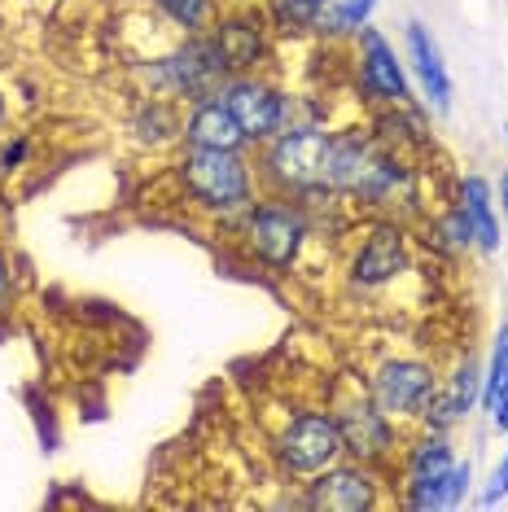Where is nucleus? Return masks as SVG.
I'll return each mask as SVG.
<instances>
[{"label": "nucleus", "mask_w": 508, "mask_h": 512, "mask_svg": "<svg viewBox=\"0 0 508 512\" xmlns=\"http://www.w3.org/2000/svg\"><path fill=\"white\" fill-rule=\"evenodd\" d=\"M176 184L206 215H241L259 193V171L246 162L241 149H189L176 158Z\"/></svg>", "instance_id": "1"}, {"label": "nucleus", "mask_w": 508, "mask_h": 512, "mask_svg": "<svg viewBox=\"0 0 508 512\" xmlns=\"http://www.w3.org/2000/svg\"><path fill=\"white\" fill-rule=\"evenodd\" d=\"M329 149L333 132L325 127H290V132H276L272 141H263L259 154V184H268L281 197H298L303 189H316L329 176Z\"/></svg>", "instance_id": "2"}, {"label": "nucleus", "mask_w": 508, "mask_h": 512, "mask_svg": "<svg viewBox=\"0 0 508 512\" xmlns=\"http://www.w3.org/2000/svg\"><path fill=\"white\" fill-rule=\"evenodd\" d=\"M141 79L149 84L154 97L189 101L193 106V101H202V97H215L219 84L233 75H228L215 40L202 31V36H189L163 57H149V66H141Z\"/></svg>", "instance_id": "3"}, {"label": "nucleus", "mask_w": 508, "mask_h": 512, "mask_svg": "<svg viewBox=\"0 0 508 512\" xmlns=\"http://www.w3.org/2000/svg\"><path fill=\"white\" fill-rule=\"evenodd\" d=\"M241 219H246V246L263 267L290 272V267L303 259L311 228H307V215L298 202L272 193V197H263V202H250L246 211H241Z\"/></svg>", "instance_id": "4"}, {"label": "nucleus", "mask_w": 508, "mask_h": 512, "mask_svg": "<svg viewBox=\"0 0 508 512\" xmlns=\"http://www.w3.org/2000/svg\"><path fill=\"white\" fill-rule=\"evenodd\" d=\"M276 469L285 477H316L325 473L329 464L342 460V434H338V421L333 412H298L285 421V429L276 434Z\"/></svg>", "instance_id": "5"}, {"label": "nucleus", "mask_w": 508, "mask_h": 512, "mask_svg": "<svg viewBox=\"0 0 508 512\" xmlns=\"http://www.w3.org/2000/svg\"><path fill=\"white\" fill-rule=\"evenodd\" d=\"M452 469H456V451L447 434L425 429L403 451V504L417 512L447 508V477H452Z\"/></svg>", "instance_id": "6"}, {"label": "nucleus", "mask_w": 508, "mask_h": 512, "mask_svg": "<svg viewBox=\"0 0 508 512\" xmlns=\"http://www.w3.org/2000/svg\"><path fill=\"white\" fill-rule=\"evenodd\" d=\"M438 390V372L434 364H425V359H386V364H377V372L368 377V399H373L386 416H395V421H421L425 403H430V394Z\"/></svg>", "instance_id": "7"}, {"label": "nucleus", "mask_w": 508, "mask_h": 512, "mask_svg": "<svg viewBox=\"0 0 508 512\" xmlns=\"http://www.w3.org/2000/svg\"><path fill=\"white\" fill-rule=\"evenodd\" d=\"M215 97L233 110V119L241 123V132H246L250 145H263V141H272L276 132H285V92L276 84H268L263 75L224 79Z\"/></svg>", "instance_id": "8"}, {"label": "nucleus", "mask_w": 508, "mask_h": 512, "mask_svg": "<svg viewBox=\"0 0 508 512\" xmlns=\"http://www.w3.org/2000/svg\"><path fill=\"white\" fill-rule=\"evenodd\" d=\"M338 434H342V456L346 460H360V464H373L381 469L399 447V425L395 416H386L373 399H346L338 412Z\"/></svg>", "instance_id": "9"}, {"label": "nucleus", "mask_w": 508, "mask_h": 512, "mask_svg": "<svg viewBox=\"0 0 508 512\" xmlns=\"http://www.w3.org/2000/svg\"><path fill=\"white\" fill-rule=\"evenodd\" d=\"M381 499V482H377V469L373 464H360V460H338L329 464L325 473L307 477V508L316 512H368L377 508Z\"/></svg>", "instance_id": "10"}, {"label": "nucleus", "mask_w": 508, "mask_h": 512, "mask_svg": "<svg viewBox=\"0 0 508 512\" xmlns=\"http://www.w3.org/2000/svg\"><path fill=\"white\" fill-rule=\"evenodd\" d=\"M408 267H412L408 232H403L395 219H381V224L368 228V237L351 254V285L355 289H381V285L399 281Z\"/></svg>", "instance_id": "11"}, {"label": "nucleus", "mask_w": 508, "mask_h": 512, "mask_svg": "<svg viewBox=\"0 0 508 512\" xmlns=\"http://www.w3.org/2000/svg\"><path fill=\"white\" fill-rule=\"evenodd\" d=\"M360 92L377 106H408L412 101V84H408V71L395 57V44H390L381 31L368 22L360 31Z\"/></svg>", "instance_id": "12"}, {"label": "nucleus", "mask_w": 508, "mask_h": 512, "mask_svg": "<svg viewBox=\"0 0 508 512\" xmlns=\"http://www.w3.org/2000/svg\"><path fill=\"white\" fill-rule=\"evenodd\" d=\"M478 399H482V372L473 359H465V364L452 368V377L438 381V390L430 394V403L421 412V425L434 429V434H447V429L460 425L473 412Z\"/></svg>", "instance_id": "13"}, {"label": "nucleus", "mask_w": 508, "mask_h": 512, "mask_svg": "<svg viewBox=\"0 0 508 512\" xmlns=\"http://www.w3.org/2000/svg\"><path fill=\"white\" fill-rule=\"evenodd\" d=\"M211 40H215L219 57H224L228 75H254L259 62L268 57V27L254 14H233V18L215 22Z\"/></svg>", "instance_id": "14"}, {"label": "nucleus", "mask_w": 508, "mask_h": 512, "mask_svg": "<svg viewBox=\"0 0 508 512\" xmlns=\"http://www.w3.org/2000/svg\"><path fill=\"white\" fill-rule=\"evenodd\" d=\"M403 44H408V62L421 79L425 101H430L438 114H447L452 110V75H447L443 49H438V40L430 36V27H425V22H408V27H403Z\"/></svg>", "instance_id": "15"}, {"label": "nucleus", "mask_w": 508, "mask_h": 512, "mask_svg": "<svg viewBox=\"0 0 508 512\" xmlns=\"http://www.w3.org/2000/svg\"><path fill=\"white\" fill-rule=\"evenodd\" d=\"M180 141L189 149H246V132L233 119V110L224 106L219 97H202L193 101L189 114H184V132Z\"/></svg>", "instance_id": "16"}, {"label": "nucleus", "mask_w": 508, "mask_h": 512, "mask_svg": "<svg viewBox=\"0 0 508 512\" xmlns=\"http://www.w3.org/2000/svg\"><path fill=\"white\" fill-rule=\"evenodd\" d=\"M127 132H132V141L141 149H167V145L180 141L184 114L176 110V101H171V97H154V92H149L141 106H136Z\"/></svg>", "instance_id": "17"}, {"label": "nucleus", "mask_w": 508, "mask_h": 512, "mask_svg": "<svg viewBox=\"0 0 508 512\" xmlns=\"http://www.w3.org/2000/svg\"><path fill=\"white\" fill-rule=\"evenodd\" d=\"M460 206H465L469 224H473V246L482 254H500V206H495V193L482 176H465L460 180Z\"/></svg>", "instance_id": "18"}, {"label": "nucleus", "mask_w": 508, "mask_h": 512, "mask_svg": "<svg viewBox=\"0 0 508 512\" xmlns=\"http://www.w3.org/2000/svg\"><path fill=\"white\" fill-rule=\"evenodd\" d=\"M373 9H377V0H325V5H320V18H316V31L329 40L360 36L368 22H373Z\"/></svg>", "instance_id": "19"}, {"label": "nucleus", "mask_w": 508, "mask_h": 512, "mask_svg": "<svg viewBox=\"0 0 508 512\" xmlns=\"http://www.w3.org/2000/svg\"><path fill=\"white\" fill-rule=\"evenodd\" d=\"M430 241H434V250H443V254H465L473 246V224H469V215H465V206H452V211H443L434 219V228H430Z\"/></svg>", "instance_id": "20"}, {"label": "nucleus", "mask_w": 508, "mask_h": 512, "mask_svg": "<svg viewBox=\"0 0 508 512\" xmlns=\"http://www.w3.org/2000/svg\"><path fill=\"white\" fill-rule=\"evenodd\" d=\"M154 5L171 27L184 31V36H202V31H211V18H215L211 0H154Z\"/></svg>", "instance_id": "21"}, {"label": "nucleus", "mask_w": 508, "mask_h": 512, "mask_svg": "<svg viewBox=\"0 0 508 512\" xmlns=\"http://www.w3.org/2000/svg\"><path fill=\"white\" fill-rule=\"evenodd\" d=\"M508 386V320L495 329V346H491V364L487 372H482V407L495 403V394H500Z\"/></svg>", "instance_id": "22"}, {"label": "nucleus", "mask_w": 508, "mask_h": 512, "mask_svg": "<svg viewBox=\"0 0 508 512\" xmlns=\"http://www.w3.org/2000/svg\"><path fill=\"white\" fill-rule=\"evenodd\" d=\"M469 482H473V464H469V460H456L452 477H447V508L465 504V495H469Z\"/></svg>", "instance_id": "23"}, {"label": "nucleus", "mask_w": 508, "mask_h": 512, "mask_svg": "<svg viewBox=\"0 0 508 512\" xmlns=\"http://www.w3.org/2000/svg\"><path fill=\"white\" fill-rule=\"evenodd\" d=\"M504 495H508V451H504L500 469H495V473H491L487 491H482V495H478V504H482V508H495V504H500V499H504Z\"/></svg>", "instance_id": "24"}, {"label": "nucleus", "mask_w": 508, "mask_h": 512, "mask_svg": "<svg viewBox=\"0 0 508 512\" xmlns=\"http://www.w3.org/2000/svg\"><path fill=\"white\" fill-rule=\"evenodd\" d=\"M487 412H491V421H495V429H500V434H508V386H504L500 394H495V403L487 407Z\"/></svg>", "instance_id": "25"}, {"label": "nucleus", "mask_w": 508, "mask_h": 512, "mask_svg": "<svg viewBox=\"0 0 508 512\" xmlns=\"http://www.w3.org/2000/svg\"><path fill=\"white\" fill-rule=\"evenodd\" d=\"M22 158H27V141H22V136H18V141H14V145H9V149H5V154H0V171H14V167H18V162H22Z\"/></svg>", "instance_id": "26"}, {"label": "nucleus", "mask_w": 508, "mask_h": 512, "mask_svg": "<svg viewBox=\"0 0 508 512\" xmlns=\"http://www.w3.org/2000/svg\"><path fill=\"white\" fill-rule=\"evenodd\" d=\"M9 294H14V272H9V259H5V250H0V302Z\"/></svg>", "instance_id": "27"}, {"label": "nucleus", "mask_w": 508, "mask_h": 512, "mask_svg": "<svg viewBox=\"0 0 508 512\" xmlns=\"http://www.w3.org/2000/svg\"><path fill=\"white\" fill-rule=\"evenodd\" d=\"M500 215L508 219V171H504V176H500Z\"/></svg>", "instance_id": "28"}, {"label": "nucleus", "mask_w": 508, "mask_h": 512, "mask_svg": "<svg viewBox=\"0 0 508 512\" xmlns=\"http://www.w3.org/2000/svg\"><path fill=\"white\" fill-rule=\"evenodd\" d=\"M5 114H9V110H5V97H0V123H5Z\"/></svg>", "instance_id": "29"}, {"label": "nucleus", "mask_w": 508, "mask_h": 512, "mask_svg": "<svg viewBox=\"0 0 508 512\" xmlns=\"http://www.w3.org/2000/svg\"><path fill=\"white\" fill-rule=\"evenodd\" d=\"M504 136H508V123H504Z\"/></svg>", "instance_id": "30"}]
</instances>
